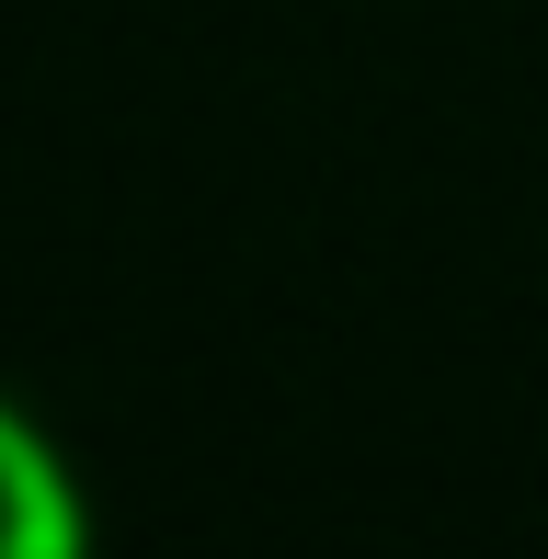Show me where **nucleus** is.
<instances>
[{"label": "nucleus", "mask_w": 548, "mask_h": 559, "mask_svg": "<svg viewBox=\"0 0 548 559\" xmlns=\"http://www.w3.org/2000/svg\"><path fill=\"white\" fill-rule=\"evenodd\" d=\"M92 548V479L0 389V559H81Z\"/></svg>", "instance_id": "obj_1"}]
</instances>
